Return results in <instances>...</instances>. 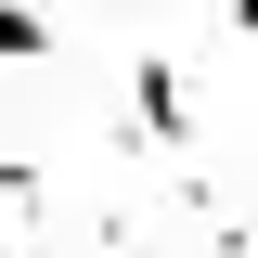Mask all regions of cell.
<instances>
[{
	"label": "cell",
	"instance_id": "1",
	"mask_svg": "<svg viewBox=\"0 0 258 258\" xmlns=\"http://www.w3.org/2000/svg\"><path fill=\"white\" fill-rule=\"evenodd\" d=\"M129 103H142V129H168V142H181V64H168V52L129 64Z\"/></svg>",
	"mask_w": 258,
	"mask_h": 258
},
{
	"label": "cell",
	"instance_id": "2",
	"mask_svg": "<svg viewBox=\"0 0 258 258\" xmlns=\"http://www.w3.org/2000/svg\"><path fill=\"white\" fill-rule=\"evenodd\" d=\"M52 52V13H26V0H0V64H39Z\"/></svg>",
	"mask_w": 258,
	"mask_h": 258
},
{
	"label": "cell",
	"instance_id": "3",
	"mask_svg": "<svg viewBox=\"0 0 258 258\" xmlns=\"http://www.w3.org/2000/svg\"><path fill=\"white\" fill-rule=\"evenodd\" d=\"M232 39H258V0H232Z\"/></svg>",
	"mask_w": 258,
	"mask_h": 258
}]
</instances>
